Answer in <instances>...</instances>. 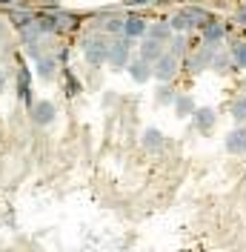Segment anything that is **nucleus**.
I'll return each instance as SVG.
<instances>
[{"mask_svg":"<svg viewBox=\"0 0 246 252\" xmlns=\"http://www.w3.org/2000/svg\"><path fill=\"white\" fill-rule=\"evenodd\" d=\"M80 49H83L86 63L94 66V69H100V66H106V63H109V55H112V40H109V34H103V32H89V34H83V37H80Z\"/></svg>","mask_w":246,"mask_h":252,"instance_id":"nucleus-1","label":"nucleus"},{"mask_svg":"<svg viewBox=\"0 0 246 252\" xmlns=\"http://www.w3.org/2000/svg\"><path fill=\"white\" fill-rule=\"evenodd\" d=\"M217 49L220 46H209V43H200L198 49H192L184 61L186 72H189V75H203L206 69H212V58H215Z\"/></svg>","mask_w":246,"mask_h":252,"instance_id":"nucleus-2","label":"nucleus"},{"mask_svg":"<svg viewBox=\"0 0 246 252\" xmlns=\"http://www.w3.org/2000/svg\"><path fill=\"white\" fill-rule=\"evenodd\" d=\"M132 43H135V40L123 37V34L112 37V55H109V66H112V69H129V63L138 58V55H132V52H135Z\"/></svg>","mask_w":246,"mask_h":252,"instance_id":"nucleus-3","label":"nucleus"},{"mask_svg":"<svg viewBox=\"0 0 246 252\" xmlns=\"http://www.w3.org/2000/svg\"><path fill=\"white\" fill-rule=\"evenodd\" d=\"M181 66H184V58H178L175 52H166L160 61L154 63V80L157 83H172V80L178 78Z\"/></svg>","mask_w":246,"mask_h":252,"instance_id":"nucleus-4","label":"nucleus"},{"mask_svg":"<svg viewBox=\"0 0 246 252\" xmlns=\"http://www.w3.org/2000/svg\"><path fill=\"white\" fill-rule=\"evenodd\" d=\"M55 118H58V106L52 100H46V97L34 100L29 106V121L34 126H49V124H55Z\"/></svg>","mask_w":246,"mask_h":252,"instance_id":"nucleus-5","label":"nucleus"},{"mask_svg":"<svg viewBox=\"0 0 246 252\" xmlns=\"http://www.w3.org/2000/svg\"><path fill=\"white\" fill-rule=\"evenodd\" d=\"M149 32V20L140 15V12H126V20H123V37L129 40H143Z\"/></svg>","mask_w":246,"mask_h":252,"instance_id":"nucleus-6","label":"nucleus"},{"mask_svg":"<svg viewBox=\"0 0 246 252\" xmlns=\"http://www.w3.org/2000/svg\"><path fill=\"white\" fill-rule=\"evenodd\" d=\"M34 20H37V9H31V6H9V12H6V23H12V29L17 32L31 26Z\"/></svg>","mask_w":246,"mask_h":252,"instance_id":"nucleus-7","label":"nucleus"},{"mask_svg":"<svg viewBox=\"0 0 246 252\" xmlns=\"http://www.w3.org/2000/svg\"><path fill=\"white\" fill-rule=\"evenodd\" d=\"M226 34H229V29H226L217 17H212V20L200 29V40H203V43H209V46H223Z\"/></svg>","mask_w":246,"mask_h":252,"instance_id":"nucleus-8","label":"nucleus"},{"mask_svg":"<svg viewBox=\"0 0 246 252\" xmlns=\"http://www.w3.org/2000/svg\"><path fill=\"white\" fill-rule=\"evenodd\" d=\"M217 124V112L212 106H198V112L192 115V129L200 132V135H209Z\"/></svg>","mask_w":246,"mask_h":252,"instance_id":"nucleus-9","label":"nucleus"},{"mask_svg":"<svg viewBox=\"0 0 246 252\" xmlns=\"http://www.w3.org/2000/svg\"><path fill=\"white\" fill-rule=\"evenodd\" d=\"M166 52H169V46H166V43L152 40V37H143V40H140V49H138V58H143L146 63H152V66H154V63L160 61Z\"/></svg>","mask_w":246,"mask_h":252,"instance_id":"nucleus-10","label":"nucleus"},{"mask_svg":"<svg viewBox=\"0 0 246 252\" xmlns=\"http://www.w3.org/2000/svg\"><path fill=\"white\" fill-rule=\"evenodd\" d=\"M15 78H17V97H20L26 106H31V103H34V100H31V97H34V94H31V69L26 63H20Z\"/></svg>","mask_w":246,"mask_h":252,"instance_id":"nucleus-11","label":"nucleus"},{"mask_svg":"<svg viewBox=\"0 0 246 252\" xmlns=\"http://www.w3.org/2000/svg\"><path fill=\"white\" fill-rule=\"evenodd\" d=\"M229 155H246V126H235L229 135L223 138Z\"/></svg>","mask_w":246,"mask_h":252,"instance_id":"nucleus-12","label":"nucleus"},{"mask_svg":"<svg viewBox=\"0 0 246 252\" xmlns=\"http://www.w3.org/2000/svg\"><path fill=\"white\" fill-rule=\"evenodd\" d=\"M126 72L132 75L135 83H149V80L154 78V66H152V63H146L143 58H135V61L129 63V69H126Z\"/></svg>","mask_w":246,"mask_h":252,"instance_id":"nucleus-13","label":"nucleus"},{"mask_svg":"<svg viewBox=\"0 0 246 252\" xmlns=\"http://www.w3.org/2000/svg\"><path fill=\"white\" fill-rule=\"evenodd\" d=\"M34 72L40 75L43 80H52L58 72H61V61H58V55L55 52H49V55H43L40 61L34 63Z\"/></svg>","mask_w":246,"mask_h":252,"instance_id":"nucleus-14","label":"nucleus"},{"mask_svg":"<svg viewBox=\"0 0 246 252\" xmlns=\"http://www.w3.org/2000/svg\"><path fill=\"white\" fill-rule=\"evenodd\" d=\"M184 9H186V15H189V20H192V29L195 32H200L212 17H215L209 9H203V6H198V3H186Z\"/></svg>","mask_w":246,"mask_h":252,"instance_id":"nucleus-15","label":"nucleus"},{"mask_svg":"<svg viewBox=\"0 0 246 252\" xmlns=\"http://www.w3.org/2000/svg\"><path fill=\"white\" fill-rule=\"evenodd\" d=\"M146 37H152V40H160V43H166V46H169L172 37H175V29L169 26V20H157V23H149V32H146Z\"/></svg>","mask_w":246,"mask_h":252,"instance_id":"nucleus-16","label":"nucleus"},{"mask_svg":"<svg viewBox=\"0 0 246 252\" xmlns=\"http://www.w3.org/2000/svg\"><path fill=\"white\" fill-rule=\"evenodd\" d=\"M175 115L181 118V121H186V118H192L195 112H198V103H195V97L192 94H178V100H175Z\"/></svg>","mask_w":246,"mask_h":252,"instance_id":"nucleus-17","label":"nucleus"},{"mask_svg":"<svg viewBox=\"0 0 246 252\" xmlns=\"http://www.w3.org/2000/svg\"><path fill=\"white\" fill-rule=\"evenodd\" d=\"M169 26L175 29V34H189V32H195V29H192V20H189V15H186L184 6H181L175 15H169Z\"/></svg>","mask_w":246,"mask_h":252,"instance_id":"nucleus-18","label":"nucleus"},{"mask_svg":"<svg viewBox=\"0 0 246 252\" xmlns=\"http://www.w3.org/2000/svg\"><path fill=\"white\" fill-rule=\"evenodd\" d=\"M229 69H235L232 52H223V46H220L215 52V58H212V72H215V75H229Z\"/></svg>","mask_w":246,"mask_h":252,"instance_id":"nucleus-19","label":"nucleus"},{"mask_svg":"<svg viewBox=\"0 0 246 252\" xmlns=\"http://www.w3.org/2000/svg\"><path fill=\"white\" fill-rule=\"evenodd\" d=\"M163 143H166V138H163V132H160L157 126H149V129L143 132V146H146L149 152H160Z\"/></svg>","mask_w":246,"mask_h":252,"instance_id":"nucleus-20","label":"nucleus"},{"mask_svg":"<svg viewBox=\"0 0 246 252\" xmlns=\"http://www.w3.org/2000/svg\"><path fill=\"white\" fill-rule=\"evenodd\" d=\"M175 100H178V92L172 89V83H157V89H154V103H157V106H175Z\"/></svg>","mask_w":246,"mask_h":252,"instance_id":"nucleus-21","label":"nucleus"},{"mask_svg":"<svg viewBox=\"0 0 246 252\" xmlns=\"http://www.w3.org/2000/svg\"><path fill=\"white\" fill-rule=\"evenodd\" d=\"M229 112H232V121L238 126H246V94H235V100L229 103Z\"/></svg>","mask_w":246,"mask_h":252,"instance_id":"nucleus-22","label":"nucleus"},{"mask_svg":"<svg viewBox=\"0 0 246 252\" xmlns=\"http://www.w3.org/2000/svg\"><path fill=\"white\" fill-rule=\"evenodd\" d=\"M232 63H235V69H246V40H232Z\"/></svg>","mask_w":246,"mask_h":252,"instance_id":"nucleus-23","label":"nucleus"},{"mask_svg":"<svg viewBox=\"0 0 246 252\" xmlns=\"http://www.w3.org/2000/svg\"><path fill=\"white\" fill-rule=\"evenodd\" d=\"M169 52H175L178 58H184V61H186V55L192 52L189 37H186V34H175V37H172V43H169Z\"/></svg>","mask_w":246,"mask_h":252,"instance_id":"nucleus-24","label":"nucleus"},{"mask_svg":"<svg viewBox=\"0 0 246 252\" xmlns=\"http://www.w3.org/2000/svg\"><path fill=\"white\" fill-rule=\"evenodd\" d=\"M63 80H66V94H69V97H77L80 89H83V86H80V80H77V75H72L69 69H63Z\"/></svg>","mask_w":246,"mask_h":252,"instance_id":"nucleus-25","label":"nucleus"},{"mask_svg":"<svg viewBox=\"0 0 246 252\" xmlns=\"http://www.w3.org/2000/svg\"><path fill=\"white\" fill-rule=\"evenodd\" d=\"M123 6H129V12H138V9H152L157 6V0H121Z\"/></svg>","mask_w":246,"mask_h":252,"instance_id":"nucleus-26","label":"nucleus"},{"mask_svg":"<svg viewBox=\"0 0 246 252\" xmlns=\"http://www.w3.org/2000/svg\"><path fill=\"white\" fill-rule=\"evenodd\" d=\"M235 20H238V23H241V26L246 29V3H241V6H238V12H235Z\"/></svg>","mask_w":246,"mask_h":252,"instance_id":"nucleus-27","label":"nucleus"},{"mask_svg":"<svg viewBox=\"0 0 246 252\" xmlns=\"http://www.w3.org/2000/svg\"><path fill=\"white\" fill-rule=\"evenodd\" d=\"M178 3L186 6V0H157V9H169V6H178Z\"/></svg>","mask_w":246,"mask_h":252,"instance_id":"nucleus-28","label":"nucleus"},{"mask_svg":"<svg viewBox=\"0 0 246 252\" xmlns=\"http://www.w3.org/2000/svg\"><path fill=\"white\" fill-rule=\"evenodd\" d=\"M69 52H72V49H61V52H58V61H61V66H66V63H69Z\"/></svg>","mask_w":246,"mask_h":252,"instance_id":"nucleus-29","label":"nucleus"},{"mask_svg":"<svg viewBox=\"0 0 246 252\" xmlns=\"http://www.w3.org/2000/svg\"><path fill=\"white\" fill-rule=\"evenodd\" d=\"M3 86H6V72L0 69V92H3Z\"/></svg>","mask_w":246,"mask_h":252,"instance_id":"nucleus-30","label":"nucleus"},{"mask_svg":"<svg viewBox=\"0 0 246 252\" xmlns=\"http://www.w3.org/2000/svg\"><path fill=\"white\" fill-rule=\"evenodd\" d=\"M3 37H6V23L0 20V40H3Z\"/></svg>","mask_w":246,"mask_h":252,"instance_id":"nucleus-31","label":"nucleus"},{"mask_svg":"<svg viewBox=\"0 0 246 252\" xmlns=\"http://www.w3.org/2000/svg\"><path fill=\"white\" fill-rule=\"evenodd\" d=\"M0 3H9V6H17V3H23V0H0Z\"/></svg>","mask_w":246,"mask_h":252,"instance_id":"nucleus-32","label":"nucleus"},{"mask_svg":"<svg viewBox=\"0 0 246 252\" xmlns=\"http://www.w3.org/2000/svg\"><path fill=\"white\" fill-rule=\"evenodd\" d=\"M244 94H246V83H244Z\"/></svg>","mask_w":246,"mask_h":252,"instance_id":"nucleus-33","label":"nucleus"},{"mask_svg":"<svg viewBox=\"0 0 246 252\" xmlns=\"http://www.w3.org/2000/svg\"><path fill=\"white\" fill-rule=\"evenodd\" d=\"M55 3H63V0H55Z\"/></svg>","mask_w":246,"mask_h":252,"instance_id":"nucleus-34","label":"nucleus"}]
</instances>
